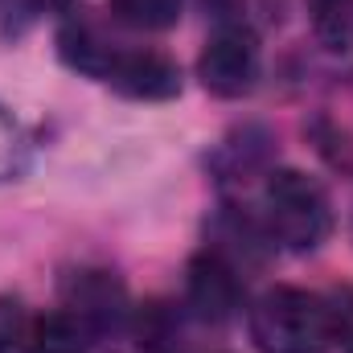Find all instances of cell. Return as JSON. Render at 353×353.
<instances>
[{
    "label": "cell",
    "mask_w": 353,
    "mask_h": 353,
    "mask_svg": "<svg viewBox=\"0 0 353 353\" xmlns=\"http://www.w3.org/2000/svg\"><path fill=\"white\" fill-rule=\"evenodd\" d=\"M251 341L263 353H325L337 341V308L304 288H271L251 308Z\"/></svg>",
    "instance_id": "obj_1"
},
{
    "label": "cell",
    "mask_w": 353,
    "mask_h": 353,
    "mask_svg": "<svg viewBox=\"0 0 353 353\" xmlns=\"http://www.w3.org/2000/svg\"><path fill=\"white\" fill-rule=\"evenodd\" d=\"M263 226L267 239L283 251H316L333 230L329 193L300 169H279L263 185Z\"/></svg>",
    "instance_id": "obj_2"
},
{
    "label": "cell",
    "mask_w": 353,
    "mask_h": 353,
    "mask_svg": "<svg viewBox=\"0 0 353 353\" xmlns=\"http://www.w3.org/2000/svg\"><path fill=\"white\" fill-rule=\"evenodd\" d=\"M259 62L263 54L255 29L243 21H222L197 54V79L214 99H243L259 83Z\"/></svg>",
    "instance_id": "obj_3"
},
{
    "label": "cell",
    "mask_w": 353,
    "mask_h": 353,
    "mask_svg": "<svg viewBox=\"0 0 353 353\" xmlns=\"http://www.w3.org/2000/svg\"><path fill=\"white\" fill-rule=\"evenodd\" d=\"M62 308L87 329L90 337L115 333L128 321V288L107 267H79L62 279Z\"/></svg>",
    "instance_id": "obj_4"
},
{
    "label": "cell",
    "mask_w": 353,
    "mask_h": 353,
    "mask_svg": "<svg viewBox=\"0 0 353 353\" xmlns=\"http://www.w3.org/2000/svg\"><path fill=\"white\" fill-rule=\"evenodd\" d=\"M185 304L205 325H226L239 312L243 279H239V267L230 263V255L222 247H205L189 259V267H185Z\"/></svg>",
    "instance_id": "obj_5"
},
{
    "label": "cell",
    "mask_w": 353,
    "mask_h": 353,
    "mask_svg": "<svg viewBox=\"0 0 353 353\" xmlns=\"http://www.w3.org/2000/svg\"><path fill=\"white\" fill-rule=\"evenodd\" d=\"M111 90H119L123 99H140V103H165L181 94V66L161 50H144V46H128L119 41V50L111 54L103 79Z\"/></svg>",
    "instance_id": "obj_6"
},
{
    "label": "cell",
    "mask_w": 353,
    "mask_h": 353,
    "mask_svg": "<svg viewBox=\"0 0 353 353\" xmlns=\"http://www.w3.org/2000/svg\"><path fill=\"white\" fill-rule=\"evenodd\" d=\"M90 333L62 308L50 316H37L29 329V353H87Z\"/></svg>",
    "instance_id": "obj_7"
},
{
    "label": "cell",
    "mask_w": 353,
    "mask_h": 353,
    "mask_svg": "<svg viewBox=\"0 0 353 353\" xmlns=\"http://www.w3.org/2000/svg\"><path fill=\"white\" fill-rule=\"evenodd\" d=\"M136 333H140V353H185L181 345V321L169 304H148L136 316Z\"/></svg>",
    "instance_id": "obj_8"
},
{
    "label": "cell",
    "mask_w": 353,
    "mask_h": 353,
    "mask_svg": "<svg viewBox=\"0 0 353 353\" xmlns=\"http://www.w3.org/2000/svg\"><path fill=\"white\" fill-rule=\"evenodd\" d=\"M107 4H111V17L119 25L161 33V29H173L181 21V4L185 0H107Z\"/></svg>",
    "instance_id": "obj_9"
},
{
    "label": "cell",
    "mask_w": 353,
    "mask_h": 353,
    "mask_svg": "<svg viewBox=\"0 0 353 353\" xmlns=\"http://www.w3.org/2000/svg\"><path fill=\"white\" fill-rule=\"evenodd\" d=\"M316 37L329 50H350L353 46V0H304Z\"/></svg>",
    "instance_id": "obj_10"
},
{
    "label": "cell",
    "mask_w": 353,
    "mask_h": 353,
    "mask_svg": "<svg viewBox=\"0 0 353 353\" xmlns=\"http://www.w3.org/2000/svg\"><path fill=\"white\" fill-rule=\"evenodd\" d=\"M33 316L17 296H0V353H29Z\"/></svg>",
    "instance_id": "obj_11"
},
{
    "label": "cell",
    "mask_w": 353,
    "mask_h": 353,
    "mask_svg": "<svg viewBox=\"0 0 353 353\" xmlns=\"http://www.w3.org/2000/svg\"><path fill=\"white\" fill-rule=\"evenodd\" d=\"M21 165H25V136H21V128L0 111V181L17 176Z\"/></svg>",
    "instance_id": "obj_12"
},
{
    "label": "cell",
    "mask_w": 353,
    "mask_h": 353,
    "mask_svg": "<svg viewBox=\"0 0 353 353\" xmlns=\"http://www.w3.org/2000/svg\"><path fill=\"white\" fill-rule=\"evenodd\" d=\"M4 8H17V12H46V8H62V12H70V0H0Z\"/></svg>",
    "instance_id": "obj_13"
}]
</instances>
